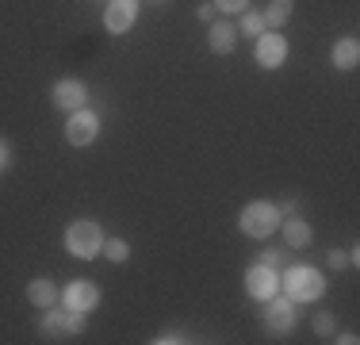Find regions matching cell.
<instances>
[{
    "label": "cell",
    "mask_w": 360,
    "mask_h": 345,
    "mask_svg": "<svg viewBox=\"0 0 360 345\" xmlns=\"http://www.w3.org/2000/svg\"><path fill=\"white\" fill-rule=\"evenodd\" d=\"M311 326H314V334H322V338H333V334H338V322H333L330 310H319V315L311 318Z\"/></svg>",
    "instance_id": "obj_20"
},
{
    "label": "cell",
    "mask_w": 360,
    "mask_h": 345,
    "mask_svg": "<svg viewBox=\"0 0 360 345\" xmlns=\"http://www.w3.org/2000/svg\"><path fill=\"white\" fill-rule=\"evenodd\" d=\"M100 134V115L89 108H77L70 115V123H65V138H70L73 146H92Z\"/></svg>",
    "instance_id": "obj_4"
},
{
    "label": "cell",
    "mask_w": 360,
    "mask_h": 345,
    "mask_svg": "<svg viewBox=\"0 0 360 345\" xmlns=\"http://www.w3.org/2000/svg\"><path fill=\"white\" fill-rule=\"evenodd\" d=\"M39 330H42V338H50V341L70 338V326H65V307H46V310H42Z\"/></svg>",
    "instance_id": "obj_12"
},
{
    "label": "cell",
    "mask_w": 360,
    "mask_h": 345,
    "mask_svg": "<svg viewBox=\"0 0 360 345\" xmlns=\"http://www.w3.org/2000/svg\"><path fill=\"white\" fill-rule=\"evenodd\" d=\"M65 326H70V338H81V334L89 330V315H84V310H70V307H65Z\"/></svg>",
    "instance_id": "obj_19"
},
{
    "label": "cell",
    "mask_w": 360,
    "mask_h": 345,
    "mask_svg": "<svg viewBox=\"0 0 360 345\" xmlns=\"http://www.w3.org/2000/svg\"><path fill=\"white\" fill-rule=\"evenodd\" d=\"M257 261H261V265H272V269H280V265H284V253H276V249H264Z\"/></svg>",
    "instance_id": "obj_22"
},
{
    "label": "cell",
    "mask_w": 360,
    "mask_h": 345,
    "mask_svg": "<svg viewBox=\"0 0 360 345\" xmlns=\"http://www.w3.org/2000/svg\"><path fill=\"white\" fill-rule=\"evenodd\" d=\"M207 46L215 50V54H230V50L238 46V27H230V23H211L207 27Z\"/></svg>",
    "instance_id": "obj_13"
},
{
    "label": "cell",
    "mask_w": 360,
    "mask_h": 345,
    "mask_svg": "<svg viewBox=\"0 0 360 345\" xmlns=\"http://www.w3.org/2000/svg\"><path fill=\"white\" fill-rule=\"evenodd\" d=\"M153 341H158V345H176V341H192V338H188V334H180V330H165V334H158Z\"/></svg>",
    "instance_id": "obj_21"
},
{
    "label": "cell",
    "mask_w": 360,
    "mask_h": 345,
    "mask_svg": "<svg viewBox=\"0 0 360 345\" xmlns=\"http://www.w3.org/2000/svg\"><path fill=\"white\" fill-rule=\"evenodd\" d=\"M280 284H284L291 303H314L326 296V276L314 265H291L288 276H280Z\"/></svg>",
    "instance_id": "obj_1"
},
{
    "label": "cell",
    "mask_w": 360,
    "mask_h": 345,
    "mask_svg": "<svg viewBox=\"0 0 360 345\" xmlns=\"http://www.w3.org/2000/svg\"><path fill=\"white\" fill-rule=\"evenodd\" d=\"M326 265H330V269H345V265H349V257L341 253V249H330V257H326Z\"/></svg>",
    "instance_id": "obj_24"
},
{
    "label": "cell",
    "mask_w": 360,
    "mask_h": 345,
    "mask_svg": "<svg viewBox=\"0 0 360 345\" xmlns=\"http://www.w3.org/2000/svg\"><path fill=\"white\" fill-rule=\"evenodd\" d=\"M330 58H333V65H338V69H353L360 62V42L356 39H338V42H333V50H330Z\"/></svg>",
    "instance_id": "obj_15"
},
{
    "label": "cell",
    "mask_w": 360,
    "mask_h": 345,
    "mask_svg": "<svg viewBox=\"0 0 360 345\" xmlns=\"http://www.w3.org/2000/svg\"><path fill=\"white\" fill-rule=\"evenodd\" d=\"M276 288H280V276L272 265H261L257 261L250 272H245V291H250L253 299H269V296H276Z\"/></svg>",
    "instance_id": "obj_8"
},
{
    "label": "cell",
    "mask_w": 360,
    "mask_h": 345,
    "mask_svg": "<svg viewBox=\"0 0 360 345\" xmlns=\"http://www.w3.org/2000/svg\"><path fill=\"white\" fill-rule=\"evenodd\" d=\"M238 31H245V39H257V34H264L261 12H250V8H245V12H242V27H238Z\"/></svg>",
    "instance_id": "obj_18"
},
{
    "label": "cell",
    "mask_w": 360,
    "mask_h": 345,
    "mask_svg": "<svg viewBox=\"0 0 360 345\" xmlns=\"http://www.w3.org/2000/svg\"><path fill=\"white\" fill-rule=\"evenodd\" d=\"M134 20H139V0H111L108 12H104V27H108L111 34L131 31Z\"/></svg>",
    "instance_id": "obj_9"
},
{
    "label": "cell",
    "mask_w": 360,
    "mask_h": 345,
    "mask_svg": "<svg viewBox=\"0 0 360 345\" xmlns=\"http://www.w3.org/2000/svg\"><path fill=\"white\" fill-rule=\"evenodd\" d=\"M195 15H200L203 23H211V20H215V4H200V8H195Z\"/></svg>",
    "instance_id": "obj_25"
},
{
    "label": "cell",
    "mask_w": 360,
    "mask_h": 345,
    "mask_svg": "<svg viewBox=\"0 0 360 345\" xmlns=\"http://www.w3.org/2000/svg\"><path fill=\"white\" fill-rule=\"evenodd\" d=\"M100 253L108 257V261H127V257H131V246H127L123 238H104V249H100Z\"/></svg>",
    "instance_id": "obj_17"
},
{
    "label": "cell",
    "mask_w": 360,
    "mask_h": 345,
    "mask_svg": "<svg viewBox=\"0 0 360 345\" xmlns=\"http://www.w3.org/2000/svg\"><path fill=\"white\" fill-rule=\"evenodd\" d=\"M62 303L70 307V310H96V303H100V288L92 280H73L70 288L62 291Z\"/></svg>",
    "instance_id": "obj_10"
},
{
    "label": "cell",
    "mask_w": 360,
    "mask_h": 345,
    "mask_svg": "<svg viewBox=\"0 0 360 345\" xmlns=\"http://www.w3.org/2000/svg\"><path fill=\"white\" fill-rule=\"evenodd\" d=\"M280 207L276 203H269V200H253V203H245V211H242V219H238V227H242V234H250V238H269L272 230L280 227Z\"/></svg>",
    "instance_id": "obj_3"
},
{
    "label": "cell",
    "mask_w": 360,
    "mask_h": 345,
    "mask_svg": "<svg viewBox=\"0 0 360 345\" xmlns=\"http://www.w3.org/2000/svg\"><path fill=\"white\" fill-rule=\"evenodd\" d=\"M215 4L222 8V12H245V8H250V0H215Z\"/></svg>",
    "instance_id": "obj_23"
},
{
    "label": "cell",
    "mask_w": 360,
    "mask_h": 345,
    "mask_svg": "<svg viewBox=\"0 0 360 345\" xmlns=\"http://www.w3.org/2000/svg\"><path fill=\"white\" fill-rule=\"evenodd\" d=\"M299 211V200H284L280 203V215H295Z\"/></svg>",
    "instance_id": "obj_27"
},
{
    "label": "cell",
    "mask_w": 360,
    "mask_h": 345,
    "mask_svg": "<svg viewBox=\"0 0 360 345\" xmlns=\"http://www.w3.org/2000/svg\"><path fill=\"white\" fill-rule=\"evenodd\" d=\"M257 62L264 69H280L288 62V39L280 31H264L257 34Z\"/></svg>",
    "instance_id": "obj_6"
},
{
    "label": "cell",
    "mask_w": 360,
    "mask_h": 345,
    "mask_svg": "<svg viewBox=\"0 0 360 345\" xmlns=\"http://www.w3.org/2000/svg\"><path fill=\"white\" fill-rule=\"evenodd\" d=\"M264 322H269L272 334H291V326H295V307H291L288 296H269V307H264Z\"/></svg>",
    "instance_id": "obj_7"
},
{
    "label": "cell",
    "mask_w": 360,
    "mask_h": 345,
    "mask_svg": "<svg viewBox=\"0 0 360 345\" xmlns=\"http://www.w3.org/2000/svg\"><path fill=\"white\" fill-rule=\"evenodd\" d=\"M0 169H8V142H0Z\"/></svg>",
    "instance_id": "obj_28"
},
{
    "label": "cell",
    "mask_w": 360,
    "mask_h": 345,
    "mask_svg": "<svg viewBox=\"0 0 360 345\" xmlns=\"http://www.w3.org/2000/svg\"><path fill=\"white\" fill-rule=\"evenodd\" d=\"M50 100H54L58 111H77V108H84V100H89V84L77 81V77L54 81V89H50Z\"/></svg>",
    "instance_id": "obj_5"
},
{
    "label": "cell",
    "mask_w": 360,
    "mask_h": 345,
    "mask_svg": "<svg viewBox=\"0 0 360 345\" xmlns=\"http://www.w3.org/2000/svg\"><path fill=\"white\" fill-rule=\"evenodd\" d=\"M65 249H70L73 257H81V261H92V257L104 249V230H100V222H92V219L70 222V230H65Z\"/></svg>",
    "instance_id": "obj_2"
},
{
    "label": "cell",
    "mask_w": 360,
    "mask_h": 345,
    "mask_svg": "<svg viewBox=\"0 0 360 345\" xmlns=\"http://www.w3.org/2000/svg\"><path fill=\"white\" fill-rule=\"evenodd\" d=\"M280 227H284V242H288V249H303L307 242L314 238V230H311V222L307 219H280Z\"/></svg>",
    "instance_id": "obj_14"
},
{
    "label": "cell",
    "mask_w": 360,
    "mask_h": 345,
    "mask_svg": "<svg viewBox=\"0 0 360 345\" xmlns=\"http://www.w3.org/2000/svg\"><path fill=\"white\" fill-rule=\"evenodd\" d=\"M330 341H341V345H356L360 338H356V334H333V338Z\"/></svg>",
    "instance_id": "obj_26"
},
{
    "label": "cell",
    "mask_w": 360,
    "mask_h": 345,
    "mask_svg": "<svg viewBox=\"0 0 360 345\" xmlns=\"http://www.w3.org/2000/svg\"><path fill=\"white\" fill-rule=\"evenodd\" d=\"M27 299H31V307H58L62 303V291H58V284L54 280H46V276H39V280H31L27 284Z\"/></svg>",
    "instance_id": "obj_11"
},
{
    "label": "cell",
    "mask_w": 360,
    "mask_h": 345,
    "mask_svg": "<svg viewBox=\"0 0 360 345\" xmlns=\"http://www.w3.org/2000/svg\"><path fill=\"white\" fill-rule=\"evenodd\" d=\"M261 20H264V31H280L291 20V0H269V8L261 12Z\"/></svg>",
    "instance_id": "obj_16"
}]
</instances>
